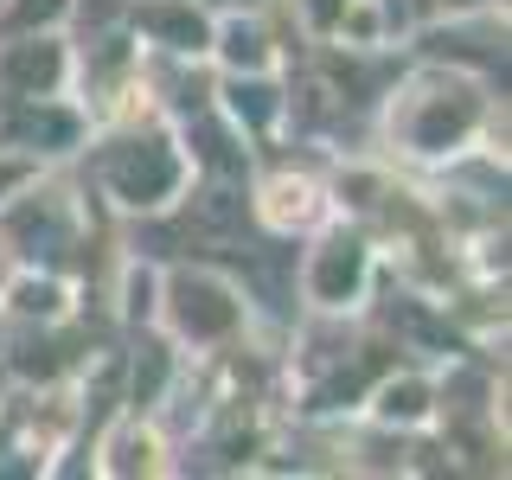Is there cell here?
<instances>
[{"instance_id":"cell-1","label":"cell","mask_w":512,"mask_h":480,"mask_svg":"<svg viewBox=\"0 0 512 480\" xmlns=\"http://www.w3.org/2000/svg\"><path fill=\"white\" fill-rule=\"evenodd\" d=\"M263 212L276 218V224H301V218L314 212V192L301 186V180H276V186H269V205H263Z\"/></svg>"}]
</instances>
